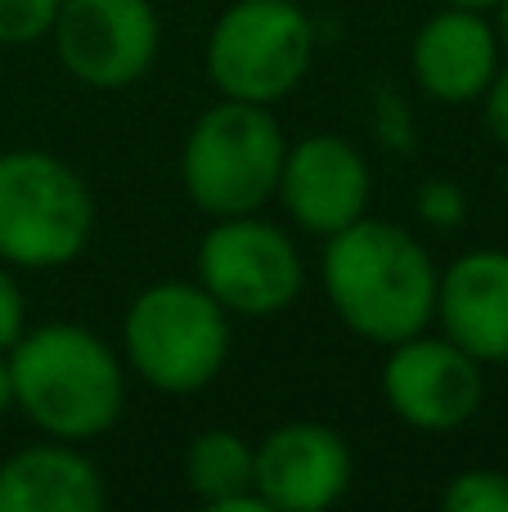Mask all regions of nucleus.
Segmentation results:
<instances>
[{"label": "nucleus", "instance_id": "nucleus-21", "mask_svg": "<svg viewBox=\"0 0 508 512\" xmlns=\"http://www.w3.org/2000/svg\"><path fill=\"white\" fill-rule=\"evenodd\" d=\"M14 409V378H9V351H0V418Z\"/></svg>", "mask_w": 508, "mask_h": 512}, {"label": "nucleus", "instance_id": "nucleus-15", "mask_svg": "<svg viewBox=\"0 0 508 512\" xmlns=\"http://www.w3.org/2000/svg\"><path fill=\"white\" fill-rule=\"evenodd\" d=\"M185 486L207 512H270L257 495V450L230 427H212L189 441Z\"/></svg>", "mask_w": 508, "mask_h": 512}, {"label": "nucleus", "instance_id": "nucleus-2", "mask_svg": "<svg viewBox=\"0 0 508 512\" xmlns=\"http://www.w3.org/2000/svg\"><path fill=\"white\" fill-rule=\"evenodd\" d=\"M14 405L54 441H90L122 418V360L86 324L23 328L9 346Z\"/></svg>", "mask_w": 508, "mask_h": 512}, {"label": "nucleus", "instance_id": "nucleus-8", "mask_svg": "<svg viewBox=\"0 0 508 512\" xmlns=\"http://www.w3.org/2000/svg\"><path fill=\"white\" fill-rule=\"evenodd\" d=\"M50 36L81 86L126 90L153 68L162 27L149 0H63Z\"/></svg>", "mask_w": 508, "mask_h": 512}, {"label": "nucleus", "instance_id": "nucleus-7", "mask_svg": "<svg viewBox=\"0 0 508 512\" xmlns=\"http://www.w3.org/2000/svg\"><path fill=\"white\" fill-rule=\"evenodd\" d=\"M302 279L293 239L257 212L221 216L198 243V283L230 315H279L302 297Z\"/></svg>", "mask_w": 508, "mask_h": 512}, {"label": "nucleus", "instance_id": "nucleus-18", "mask_svg": "<svg viewBox=\"0 0 508 512\" xmlns=\"http://www.w3.org/2000/svg\"><path fill=\"white\" fill-rule=\"evenodd\" d=\"M419 216L428 225H441V230L464 225V216H468L464 189H459L455 180H428V185L419 189Z\"/></svg>", "mask_w": 508, "mask_h": 512}, {"label": "nucleus", "instance_id": "nucleus-23", "mask_svg": "<svg viewBox=\"0 0 508 512\" xmlns=\"http://www.w3.org/2000/svg\"><path fill=\"white\" fill-rule=\"evenodd\" d=\"M495 9H500V41L508 45V0H500V5H495Z\"/></svg>", "mask_w": 508, "mask_h": 512}, {"label": "nucleus", "instance_id": "nucleus-5", "mask_svg": "<svg viewBox=\"0 0 508 512\" xmlns=\"http://www.w3.org/2000/svg\"><path fill=\"white\" fill-rule=\"evenodd\" d=\"M95 234V198L63 158L41 149L0 153V261L59 270Z\"/></svg>", "mask_w": 508, "mask_h": 512}, {"label": "nucleus", "instance_id": "nucleus-22", "mask_svg": "<svg viewBox=\"0 0 508 512\" xmlns=\"http://www.w3.org/2000/svg\"><path fill=\"white\" fill-rule=\"evenodd\" d=\"M441 5H455V9H495L500 0H441Z\"/></svg>", "mask_w": 508, "mask_h": 512}, {"label": "nucleus", "instance_id": "nucleus-16", "mask_svg": "<svg viewBox=\"0 0 508 512\" xmlns=\"http://www.w3.org/2000/svg\"><path fill=\"white\" fill-rule=\"evenodd\" d=\"M446 512H508V472L468 468L441 495Z\"/></svg>", "mask_w": 508, "mask_h": 512}, {"label": "nucleus", "instance_id": "nucleus-17", "mask_svg": "<svg viewBox=\"0 0 508 512\" xmlns=\"http://www.w3.org/2000/svg\"><path fill=\"white\" fill-rule=\"evenodd\" d=\"M63 0H0V45H32L50 36Z\"/></svg>", "mask_w": 508, "mask_h": 512}, {"label": "nucleus", "instance_id": "nucleus-13", "mask_svg": "<svg viewBox=\"0 0 508 512\" xmlns=\"http://www.w3.org/2000/svg\"><path fill=\"white\" fill-rule=\"evenodd\" d=\"M441 333L464 346L473 360H508V252L477 248L450 261L437 279Z\"/></svg>", "mask_w": 508, "mask_h": 512}, {"label": "nucleus", "instance_id": "nucleus-12", "mask_svg": "<svg viewBox=\"0 0 508 512\" xmlns=\"http://www.w3.org/2000/svg\"><path fill=\"white\" fill-rule=\"evenodd\" d=\"M500 45V32L482 18V9L446 5L414 36V81L423 86V95L441 104H473L500 68Z\"/></svg>", "mask_w": 508, "mask_h": 512}, {"label": "nucleus", "instance_id": "nucleus-6", "mask_svg": "<svg viewBox=\"0 0 508 512\" xmlns=\"http://www.w3.org/2000/svg\"><path fill=\"white\" fill-rule=\"evenodd\" d=\"M315 27L297 0H234L207 36V77L221 99L275 104L302 86Z\"/></svg>", "mask_w": 508, "mask_h": 512}, {"label": "nucleus", "instance_id": "nucleus-4", "mask_svg": "<svg viewBox=\"0 0 508 512\" xmlns=\"http://www.w3.org/2000/svg\"><path fill=\"white\" fill-rule=\"evenodd\" d=\"M126 360L149 387L189 396L216 382L230 355V310L185 279H162L135 292L122 319Z\"/></svg>", "mask_w": 508, "mask_h": 512}, {"label": "nucleus", "instance_id": "nucleus-20", "mask_svg": "<svg viewBox=\"0 0 508 512\" xmlns=\"http://www.w3.org/2000/svg\"><path fill=\"white\" fill-rule=\"evenodd\" d=\"M482 117H486V131L508 149V68H495L491 86L482 90Z\"/></svg>", "mask_w": 508, "mask_h": 512}, {"label": "nucleus", "instance_id": "nucleus-3", "mask_svg": "<svg viewBox=\"0 0 508 512\" xmlns=\"http://www.w3.org/2000/svg\"><path fill=\"white\" fill-rule=\"evenodd\" d=\"M284 126L270 104L221 99L212 104L185 135L180 149V180L207 216H248L275 198L284 171Z\"/></svg>", "mask_w": 508, "mask_h": 512}, {"label": "nucleus", "instance_id": "nucleus-14", "mask_svg": "<svg viewBox=\"0 0 508 512\" xmlns=\"http://www.w3.org/2000/svg\"><path fill=\"white\" fill-rule=\"evenodd\" d=\"M99 468L72 445H27L0 463V512H99Z\"/></svg>", "mask_w": 508, "mask_h": 512}, {"label": "nucleus", "instance_id": "nucleus-1", "mask_svg": "<svg viewBox=\"0 0 508 512\" xmlns=\"http://www.w3.org/2000/svg\"><path fill=\"white\" fill-rule=\"evenodd\" d=\"M437 265L410 230L392 221H351L329 234L324 292L356 337L396 346L437 319Z\"/></svg>", "mask_w": 508, "mask_h": 512}, {"label": "nucleus", "instance_id": "nucleus-10", "mask_svg": "<svg viewBox=\"0 0 508 512\" xmlns=\"http://www.w3.org/2000/svg\"><path fill=\"white\" fill-rule=\"evenodd\" d=\"M369 162L342 135H306L284 153V171H279L275 198L284 212L302 225L306 234H329L347 230L360 221L369 207Z\"/></svg>", "mask_w": 508, "mask_h": 512}, {"label": "nucleus", "instance_id": "nucleus-19", "mask_svg": "<svg viewBox=\"0 0 508 512\" xmlns=\"http://www.w3.org/2000/svg\"><path fill=\"white\" fill-rule=\"evenodd\" d=\"M23 328H27L23 288H18V279L9 274V265L0 261V351H9V346L23 337Z\"/></svg>", "mask_w": 508, "mask_h": 512}, {"label": "nucleus", "instance_id": "nucleus-9", "mask_svg": "<svg viewBox=\"0 0 508 512\" xmlns=\"http://www.w3.org/2000/svg\"><path fill=\"white\" fill-rule=\"evenodd\" d=\"M482 360L450 337H428V328L387 346L383 400L401 423L419 432H455L482 409Z\"/></svg>", "mask_w": 508, "mask_h": 512}, {"label": "nucleus", "instance_id": "nucleus-11", "mask_svg": "<svg viewBox=\"0 0 508 512\" xmlns=\"http://www.w3.org/2000/svg\"><path fill=\"white\" fill-rule=\"evenodd\" d=\"M351 490V445L324 423H284L257 445V495L270 512H320Z\"/></svg>", "mask_w": 508, "mask_h": 512}]
</instances>
